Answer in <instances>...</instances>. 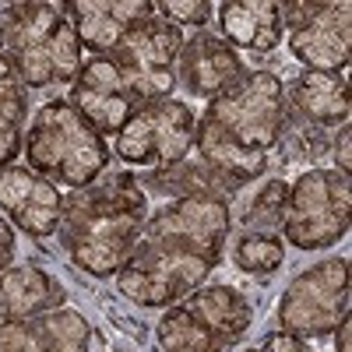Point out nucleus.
Here are the masks:
<instances>
[{"instance_id": "39448f33", "label": "nucleus", "mask_w": 352, "mask_h": 352, "mask_svg": "<svg viewBox=\"0 0 352 352\" xmlns=\"http://www.w3.org/2000/svg\"><path fill=\"white\" fill-rule=\"evenodd\" d=\"M21 148L28 169L46 176L50 184H67L74 190L92 187L109 166L106 138L71 106V99L43 102Z\"/></svg>"}, {"instance_id": "20e7f679", "label": "nucleus", "mask_w": 352, "mask_h": 352, "mask_svg": "<svg viewBox=\"0 0 352 352\" xmlns=\"http://www.w3.org/2000/svg\"><path fill=\"white\" fill-rule=\"evenodd\" d=\"M0 53L25 88H46L81 74V43L64 4H14L0 21Z\"/></svg>"}, {"instance_id": "2eb2a0df", "label": "nucleus", "mask_w": 352, "mask_h": 352, "mask_svg": "<svg viewBox=\"0 0 352 352\" xmlns=\"http://www.w3.org/2000/svg\"><path fill=\"white\" fill-rule=\"evenodd\" d=\"M88 320L64 307L0 324V352H88Z\"/></svg>"}, {"instance_id": "f3484780", "label": "nucleus", "mask_w": 352, "mask_h": 352, "mask_svg": "<svg viewBox=\"0 0 352 352\" xmlns=\"http://www.w3.org/2000/svg\"><path fill=\"white\" fill-rule=\"evenodd\" d=\"M219 25L229 43L268 53L282 43V4H272V0H222Z\"/></svg>"}, {"instance_id": "ddd939ff", "label": "nucleus", "mask_w": 352, "mask_h": 352, "mask_svg": "<svg viewBox=\"0 0 352 352\" xmlns=\"http://www.w3.org/2000/svg\"><path fill=\"white\" fill-rule=\"evenodd\" d=\"M0 208L11 215L18 229H25L28 236L46 240L60 229L64 219V197L50 184L46 176H39L28 166H4L0 169Z\"/></svg>"}, {"instance_id": "dca6fc26", "label": "nucleus", "mask_w": 352, "mask_h": 352, "mask_svg": "<svg viewBox=\"0 0 352 352\" xmlns=\"http://www.w3.org/2000/svg\"><path fill=\"white\" fill-rule=\"evenodd\" d=\"M176 67H180L184 85L190 92L208 96V99L226 92V88L243 74V60L236 56V50L229 43H222L219 36H208V32L184 39V50L176 56Z\"/></svg>"}, {"instance_id": "aec40b11", "label": "nucleus", "mask_w": 352, "mask_h": 352, "mask_svg": "<svg viewBox=\"0 0 352 352\" xmlns=\"http://www.w3.org/2000/svg\"><path fill=\"white\" fill-rule=\"evenodd\" d=\"M21 127H25V85L18 71L11 67V60L0 53V169L25 144Z\"/></svg>"}, {"instance_id": "412c9836", "label": "nucleus", "mask_w": 352, "mask_h": 352, "mask_svg": "<svg viewBox=\"0 0 352 352\" xmlns=\"http://www.w3.org/2000/svg\"><path fill=\"white\" fill-rule=\"evenodd\" d=\"M232 257H236V264L250 275H272L285 261V243L275 232H247V236H240Z\"/></svg>"}, {"instance_id": "4be33fe9", "label": "nucleus", "mask_w": 352, "mask_h": 352, "mask_svg": "<svg viewBox=\"0 0 352 352\" xmlns=\"http://www.w3.org/2000/svg\"><path fill=\"white\" fill-rule=\"evenodd\" d=\"M159 11V18L162 21H169V25H204L208 21V14H212V4L208 0H162V4L155 8Z\"/></svg>"}, {"instance_id": "cd10ccee", "label": "nucleus", "mask_w": 352, "mask_h": 352, "mask_svg": "<svg viewBox=\"0 0 352 352\" xmlns=\"http://www.w3.org/2000/svg\"><path fill=\"white\" fill-rule=\"evenodd\" d=\"M247 352H257V349H247Z\"/></svg>"}, {"instance_id": "4468645a", "label": "nucleus", "mask_w": 352, "mask_h": 352, "mask_svg": "<svg viewBox=\"0 0 352 352\" xmlns=\"http://www.w3.org/2000/svg\"><path fill=\"white\" fill-rule=\"evenodd\" d=\"M64 8L78 32V43L99 56H109L131 28L155 14V4L148 0H71Z\"/></svg>"}, {"instance_id": "6ab92c4d", "label": "nucleus", "mask_w": 352, "mask_h": 352, "mask_svg": "<svg viewBox=\"0 0 352 352\" xmlns=\"http://www.w3.org/2000/svg\"><path fill=\"white\" fill-rule=\"evenodd\" d=\"M285 102L296 106V113L310 124H345L349 120V81L342 74L303 71L292 85Z\"/></svg>"}, {"instance_id": "393cba45", "label": "nucleus", "mask_w": 352, "mask_h": 352, "mask_svg": "<svg viewBox=\"0 0 352 352\" xmlns=\"http://www.w3.org/2000/svg\"><path fill=\"white\" fill-rule=\"evenodd\" d=\"M11 261H14V232H11L8 219H0V275L11 268Z\"/></svg>"}, {"instance_id": "b1692460", "label": "nucleus", "mask_w": 352, "mask_h": 352, "mask_svg": "<svg viewBox=\"0 0 352 352\" xmlns=\"http://www.w3.org/2000/svg\"><path fill=\"white\" fill-rule=\"evenodd\" d=\"M257 352H314L300 335H289V331H275V335H268L261 342V349Z\"/></svg>"}, {"instance_id": "5701e85b", "label": "nucleus", "mask_w": 352, "mask_h": 352, "mask_svg": "<svg viewBox=\"0 0 352 352\" xmlns=\"http://www.w3.org/2000/svg\"><path fill=\"white\" fill-rule=\"evenodd\" d=\"M289 187L285 184H268L257 197H254V208H250V222H282V204H285Z\"/></svg>"}, {"instance_id": "1a4fd4ad", "label": "nucleus", "mask_w": 352, "mask_h": 352, "mask_svg": "<svg viewBox=\"0 0 352 352\" xmlns=\"http://www.w3.org/2000/svg\"><path fill=\"white\" fill-rule=\"evenodd\" d=\"M184 50L180 28L152 14L124 36V43L109 53V60L120 67L131 96L138 102L169 99L176 88V56Z\"/></svg>"}, {"instance_id": "9d476101", "label": "nucleus", "mask_w": 352, "mask_h": 352, "mask_svg": "<svg viewBox=\"0 0 352 352\" xmlns=\"http://www.w3.org/2000/svg\"><path fill=\"white\" fill-rule=\"evenodd\" d=\"M349 314V261L331 257L300 272L278 303V324L289 335H324Z\"/></svg>"}, {"instance_id": "a878e982", "label": "nucleus", "mask_w": 352, "mask_h": 352, "mask_svg": "<svg viewBox=\"0 0 352 352\" xmlns=\"http://www.w3.org/2000/svg\"><path fill=\"white\" fill-rule=\"evenodd\" d=\"M335 162H338V173H345V176H349V169H352V131H349V127H342V134H338V144H335Z\"/></svg>"}, {"instance_id": "9b49d317", "label": "nucleus", "mask_w": 352, "mask_h": 352, "mask_svg": "<svg viewBox=\"0 0 352 352\" xmlns=\"http://www.w3.org/2000/svg\"><path fill=\"white\" fill-rule=\"evenodd\" d=\"M289 25V50L310 71L338 74L352 50V8L349 4H282Z\"/></svg>"}, {"instance_id": "6e6552de", "label": "nucleus", "mask_w": 352, "mask_h": 352, "mask_svg": "<svg viewBox=\"0 0 352 352\" xmlns=\"http://www.w3.org/2000/svg\"><path fill=\"white\" fill-rule=\"evenodd\" d=\"M197 138V116L180 99L141 102L134 116L116 134V155L141 169H173L180 166Z\"/></svg>"}, {"instance_id": "f8f14e48", "label": "nucleus", "mask_w": 352, "mask_h": 352, "mask_svg": "<svg viewBox=\"0 0 352 352\" xmlns=\"http://www.w3.org/2000/svg\"><path fill=\"white\" fill-rule=\"evenodd\" d=\"M71 106L92 124L99 134H120L124 124L141 106L109 56H96L81 67V74L71 85Z\"/></svg>"}, {"instance_id": "bb28decb", "label": "nucleus", "mask_w": 352, "mask_h": 352, "mask_svg": "<svg viewBox=\"0 0 352 352\" xmlns=\"http://www.w3.org/2000/svg\"><path fill=\"white\" fill-rule=\"evenodd\" d=\"M338 338H335V345H338V352H352V320H349V314L338 320Z\"/></svg>"}, {"instance_id": "a211bd4d", "label": "nucleus", "mask_w": 352, "mask_h": 352, "mask_svg": "<svg viewBox=\"0 0 352 352\" xmlns=\"http://www.w3.org/2000/svg\"><path fill=\"white\" fill-rule=\"evenodd\" d=\"M64 289L43 268H8L0 275V314L4 320H28L60 310Z\"/></svg>"}, {"instance_id": "7ed1b4c3", "label": "nucleus", "mask_w": 352, "mask_h": 352, "mask_svg": "<svg viewBox=\"0 0 352 352\" xmlns=\"http://www.w3.org/2000/svg\"><path fill=\"white\" fill-rule=\"evenodd\" d=\"M144 219H148V204H144V190L120 176L102 187H85L74 190L71 201H64V219H60V236L71 254V261L81 272L109 278L120 275V268L131 261Z\"/></svg>"}, {"instance_id": "f03ea898", "label": "nucleus", "mask_w": 352, "mask_h": 352, "mask_svg": "<svg viewBox=\"0 0 352 352\" xmlns=\"http://www.w3.org/2000/svg\"><path fill=\"white\" fill-rule=\"evenodd\" d=\"M285 88L272 71H243L197 124L201 162L232 187L264 173L268 148L285 131Z\"/></svg>"}, {"instance_id": "423d86ee", "label": "nucleus", "mask_w": 352, "mask_h": 352, "mask_svg": "<svg viewBox=\"0 0 352 352\" xmlns=\"http://www.w3.org/2000/svg\"><path fill=\"white\" fill-rule=\"evenodd\" d=\"M254 320L247 296L229 285H201L159 320L162 352H229Z\"/></svg>"}, {"instance_id": "0eeeda50", "label": "nucleus", "mask_w": 352, "mask_h": 352, "mask_svg": "<svg viewBox=\"0 0 352 352\" xmlns=\"http://www.w3.org/2000/svg\"><path fill=\"white\" fill-rule=\"evenodd\" d=\"M349 176L338 169H310L285 194L282 232L300 250H324L349 232Z\"/></svg>"}, {"instance_id": "f257e3e1", "label": "nucleus", "mask_w": 352, "mask_h": 352, "mask_svg": "<svg viewBox=\"0 0 352 352\" xmlns=\"http://www.w3.org/2000/svg\"><path fill=\"white\" fill-rule=\"evenodd\" d=\"M229 232L222 197H176L144 219L141 240L120 268V292L141 307H173L219 264Z\"/></svg>"}]
</instances>
